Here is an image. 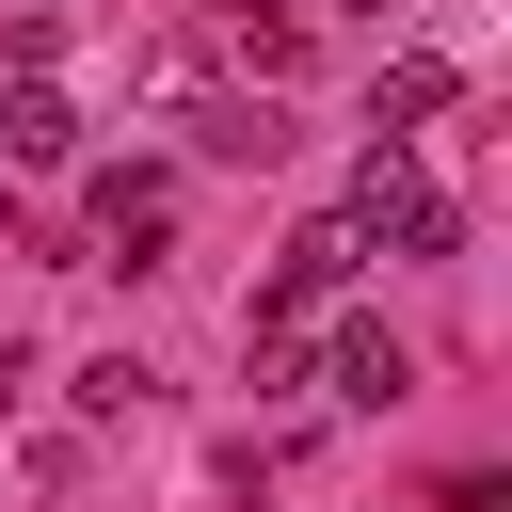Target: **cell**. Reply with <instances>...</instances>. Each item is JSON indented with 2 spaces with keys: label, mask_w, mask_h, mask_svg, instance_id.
<instances>
[{
  "label": "cell",
  "mask_w": 512,
  "mask_h": 512,
  "mask_svg": "<svg viewBox=\"0 0 512 512\" xmlns=\"http://www.w3.org/2000/svg\"><path fill=\"white\" fill-rule=\"evenodd\" d=\"M336 224H352V256H448V240H464V224H448V192H432L400 144H368V176H352V208H336Z\"/></svg>",
  "instance_id": "6da1fadb"
},
{
  "label": "cell",
  "mask_w": 512,
  "mask_h": 512,
  "mask_svg": "<svg viewBox=\"0 0 512 512\" xmlns=\"http://www.w3.org/2000/svg\"><path fill=\"white\" fill-rule=\"evenodd\" d=\"M352 272H368V256H352V224H304V240L272 256V288H256V320H240V336H288V320H304V304H336Z\"/></svg>",
  "instance_id": "7a4b0ae2"
},
{
  "label": "cell",
  "mask_w": 512,
  "mask_h": 512,
  "mask_svg": "<svg viewBox=\"0 0 512 512\" xmlns=\"http://www.w3.org/2000/svg\"><path fill=\"white\" fill-rule=\"evenodd\" d=\"M96 240H112L128 272H160V240H176V176H160V160H112V176H96Z\"/></svg>",
  "instance_id": "3957f363"
},
{
  "label": "cell",
  "mask_w": 512,
  "mask_h": 512,
  "mask_svg": "<svg viewBox=\"0 0 512 512\" xmlns=\"http://www.w3.org/2000/svg\"><path fill=\"white\" fill-rule=\"evenodd\" d=\"M0 160H16V176H64V160H80V112H64L48 80H16V96H0Z\"/></svg>",
  "instance_id": "277c9868"
},
{
  "label": "cell",
  "mask_w": 512,
  "mask_h": 512,
  "mask_svg": "<svg viewBox=\"0 0 512 512\" xmlns=\"http://www.w3.org/2000/svg\"><path fill=\"white\" fill-rule=\"evenodd\" d=\"M448 96H464V64H432V48H400V64H384V80H368V128H384V144H400V128H432V112H448Z\"/></svg>",
  "instance_id": "5b68a950"
},
{
  "label": "cell",
  "mask_w": 512,
  "mask_h": 512,
  "mask_svg": "<svg viewBox=\"0 0 512 512\" xmlns=\"http://www.w3.org/2000/svg\"><path fill=\"white\" fill-rule=\"evenodd\" d=\"M400 384H416V368H400V336H384V320H352V336H336V400H352V416H384Z\"/></svg>",
  "instance_id": "8992f818"
},
{
  "label": "cell",
  "mask_w": 512,
  "mask_h": 512,
  "mask_svg": "<svg viewBox=\"0 0 512 512\" xmlns=\"http://www.w3.org/2000/svg\"><path fill=\"white\" fill-rule=\"evenodd\" d=\"M192 144H208V160H272V144H288V128H272V112H256V96H208V112H192Z\"/></svg>",
  "instance_id": "52a82bcc"
},
{
  "label": "cell",
  "mask_w": 512,
  "mask_h": 512,
  "mask_svg": "<svg viewBox=\"0 0 512 512\" xmlns=\"http://www.w3.org/2000/svg\"><path fill=\"white\" fill-rule=\"evenodd\" d=\"M240 64H256V96H272V80L304 64V16H240Z\"/></svg>",
  "instance_id": "ba28073f"
},
{
  "label": "cell",
  "mask_w": 512,
  "mask_h": 512,
  "mask_svg": "<svg viewBox=\"0 0 512 512\" xmlns=\"http://www.w3.org/2000/svg\"><path fill=\"white\" fill-rule=\"evenodd\" d=\"M80 416H96V432H112V416H144V368H128V352H96V368H80Z\"/></svg>",
  "instance_id": "9c48e42d"
},
{
  "label": "cell",
  "mask_w": 512,
  "mask_h": 512,
  "mask_svg": "<svg viewBox=\"0 0 512 512\" xmlns=\"http://www.w3.org/2000/svg\"><path fill=\"white\" fill-rule=\"evenodd\" d=\"M32 16H48V0H32Z\"/></svg>",
  "instance_id": "30bf717a"
}]
</instances>
